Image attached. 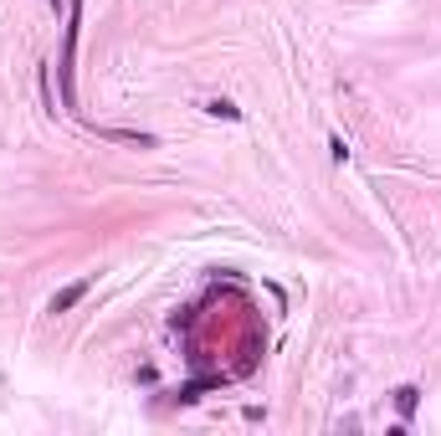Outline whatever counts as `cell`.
Masks as SVG:
<instances>
[{
	"instance_id": "6da1fadb",
	"label": "cell",
	"mask_w": 441,
	"mask_h": 436,
	"mask_svg": "<svg viewBox=\"0 0 441 436\" xmlns=\"http://www.w3.org/2000/svg\"><path fill=\"white\" fill-rule=\"evenodd\" d=\"M77 26H82V0H67V47H62V62H57V82H62V103L77 108V93H72V62H77Z\"/></svg>"
},
{
	"instance_id": "277c9868",
	"label": "cell",
	"mask_w": 441,
	"mask_h": 436,
	"mask_svg": "<svg viewBox=\"0 0 441 436\" xmlns=\"http://www.w3.org/2000/svg\"><path fill=\"white\" fill-rule=\"evenodd\" d=\"M415 406H421V385H401V390H395V410H401V421L415 416Z\"/></svg>"
},
{
	"instance_id": "5b68a950",
	"label": "cell",
	"mask_w": 441,
	"mask_h": 436,
	"mask_svg": "<svg viewBox=\"0 0 441 436\" xmlns=\"http://www.w3.org/2000/svg\"><path fill=\"white\" fill-rule=\"evenodd\" d=\"M206 113H211V118L236 123V118H241V108H236V103H226V98H211V103H206Z\"/></svg>"
},
{
	"instance_id": "7a4b0ae2",
	"label": "cell",
	"mask_w": 441,
	"mask_h": 436,
	"mask_svg": "<svg viewBox=\"0 0 441 436\" xmlns=\"http://www.w3.org/2000/svg\"><path fill=\"white\" fill-rule=\"evenodd\" d=\"M98 139H108V144H134V149H160V139L144 134V128H98Z\"/></svg>"
},
{
	"instance_id": "8992f818",
	"label": "cell",
	"mask_w": 441,
	"mask_h": 436,
	"mask_svg": "<svg viewBox=\"0 0 441 436\" xmlns=\"http://www.w3.org/2000/svg\"><path fill=\"white\" fill-rule=\"evenodd\" d=\"M328 155H334V160H339V164H344V160H349V144H344V139H339V134H334V139H328Z\"/></svg>"
},
{
	"instance_id": "3957f363",
	"label": "cell",
	"mask_w": 441,
	"mask_h": 436,
	"mask_svg": "<svg viewBox=\"0 0 441 436\" xmlns=\"http://www.w3.org/2000/svg\"><path fill=\"white\" fill-rule=\"evenodd\" d=\"M87 288H93L87 277H82V282H67V288H62V293L52 298V313H67V308H77V303L87 298Z\"/></svg>"
}]
</instances>
